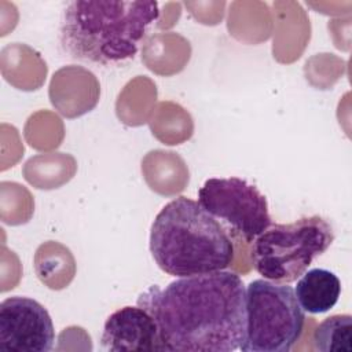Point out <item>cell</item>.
Instances as JSON below:
<instances>
[{
    "mask_svg": "<svg viewBox=\"0 0 352 352\" xmlns=\"http://www.w3.org/2000/svg\"><path fill=\"white\" fill-rule=\"evenodd\" d=\"M154 318L162 351L231 352L246 336V286L231 271L154 285L138 298Z\"/></svg>",
    "mask_w": 352,
    "mask_h": 352,
    "instance_id": "1",
    "label": "cell"
},
{
    "mask_svg": "<svg viewBox=\"0 0 352 352\" xmlns=\"http://www.w3.org/2000/svg\"><path fill=\"white\" fill-rule=\"evenodd\" d=\"M158 16L157 1H69L60 16L59 44L66 55L80 62L122 65L135 58Z\"/></svg>",
    "mask_w": 352,
    "mask_h": 352,
    "instance_id": "2",
    "label": "cell"
},
{
    "mask_svg": "<svg viewBox=\"0 0 352 352\" xmlns=\"http://www.w3.org/2000/svg\"><path fill=\"white\" fill-rule=\"evenodd\" d=\"M150 252L160 270L176 278L223 271L235 260V245L227 230L187 197L169 201L157 213Z\"/></svg>",
    "mask_w": 352,
    "mask_h": 352,
    "instance_id": "3",
    "label": "cell"
},
{
    "mask_svg": "<svg viewBox=\"0 0 352 352\" xmlns=\"http://www.w3.org/2000/svg\"><path fill=\"white\" fill-rule=\"evenodd\" d=\"M334 241L331 224L319 214L304 216L293 223H272L250 248L253 268L278 283L297 280Z\"/></svg>",
    "mask_w": 352,
    "mask_h": 352,
    "instance_id": "4",
    "label": "cell"
},
{
    "mask_svg": "<svg viewBox=\"0 0 352 352\" xmlns=\"http://www.w3.org/2000/svg\"><path fill=\"white\" fill-rule=\"evenodd\" d=\"M305 312L287 283L254 279L246 286V336L242 352H289L300 340Z\"/></svg>",
    "mask_w": 352,
    "mask_h": 352,
    "instance_id": "5",
    "label": "cell"
},
{
    "mask_svg": "<svg viewBox=\"0 0 352 352\" xmlns=\"http://www.w3.org/2000/svg\"><path fill=\"white\" fill-rule=\"evenodd\" d=\"M198 204L212 214L227 232L252 243L271 224L265 197L241 177H212L198 190Z\"/></svg>",
    "mask_w": 352,
    "mask_h": 352,
    "instance_id": "6",
    "label": "cell"
},
{
    "mask_svg": "<svg viewBox=\"0 0 352 352\" xmlns=\"http://www.w3.org/2000/svg\"><path fill=\"white\" fill-rule=\"evenodd\" d=\"M55 330L48 311L30 297L12 296L0 304V349L7 352H48Z\"/></svg>",
    "mask_w": 352,
    "mask_h": 352,
    "instance_id": "7",
    "label": "cell"
},
{
    "mask_svg": "<svg viewBox=\"0 0 352 352\" xmlns=\"http://www.w3.org/2000/svg\"><path fill=\"white\" fill-rule=\"evenodd\" d=\"M100 345L109 352L162 351L157 323L140 305L114 311L104 322Z\"/></svg>",
    "mask_w": 352,
    "mask_h": 352,
    "instance_id": "8",
    "label": "cell"
},
{
    "mask_svg": "<svg viewBox=\"0 0 352 352\" xmlns=\"http://www.w3.org/2000/svg\"><path fill=\"white\" fill-rule=\"evenodd\" d=\"M294 293L304 312L324 314L337 304L341 294V282L329 270L312 268L298 278Z\"/></svg>",
    "mask_w": 352,
    "mask_h": 352,
    "instance_id": "9",
    "label": "cell"
},
{
    "mask_svg": "<svg viewBox=\"0 0 352 352\" xmlns=\"http://www.w3.org/2000/svg\"><path fill=\"white\" fill-rule=\"evenodd\" d=\"M312 346L319 352H351L352 316L338 314L323 319L312 333Z\"/></svg>",
    "mask_w": 352,
    "mask_h": 352,
    "instance_id": "10",
    "label": "cell"
}]
</instances>
